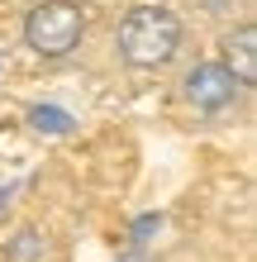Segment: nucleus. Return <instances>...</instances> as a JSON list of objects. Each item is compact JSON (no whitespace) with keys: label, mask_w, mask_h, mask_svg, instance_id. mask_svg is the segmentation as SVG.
<instances>
[{"label":"nucleus","mask_w":257,"mask_h":262,"mask_svg":"<svg viewBox=\"0 0 257 262\" xmlns=\"http://www.w3.org/2000/svg\"><path fill=\"white\" fill-rule=\"evenodd\" d=\"M176 91H181V100H186V110L200 115V119H224L229 110H238V100H243V86H238L215 57L191 62L186 72H181Z\"/></svg>","instance_id":"3"},{"label":"nucleus","mask_w":257,"mask_h":262,"mask_svg":"<svg viewBox=\"0 0 257 262\" xmlns=\"http://www.w3.org/2000/svg\"><path fill=\"white\" fill-rule=\"evenodd\" d=\"M181 43H186V24H181V14L172 5H133L114 29V53L133 72L172 67Z\"/></svg>","instance_id":"1"},{"label":"nucleus","mask_w":257,"mask_h":262,"mask_svg":"<svg viewBox=\"0 0 257 262\" xmlns=\"http://www.w3.org/2000/svg\"><path fill=\"white\" fill-rule=\"evenodd\" d=\"M86 5L81 0H38V5H29L19 34H24V48L43 57V62H62L81 48L86 38Z\"/></svg>","instance_id":"2"},{"label":"nucleus","mask_w":257,"mask_h":262,"mask_svg":"<svg viewBox=\"0 0 257 262\" xmlns=\"http://www.w3.org/2000/svg\"><path fill=\"white\" fill-rule=\"evenodd\" d=\"M215 62L229 72L243 91H252V86H257V24H252V19L233 24L229 34L219 38V57H215Z\"/></svg>","instance_id":"4"},{"label":"nucleus","mask_w":257,"mask_h":262,"mask_svg":"<svg viewBox=\"0 0 257 262\" xmlns=\"http://www.w3.org/2000/svg\"><path fill=\"white\" fill-rule=\"evenodd\" d=\"M43 253H48V243H43L38 229H19L5 243V262H43Z\"/></svg>","instance_id":"5"}]
</instances>
